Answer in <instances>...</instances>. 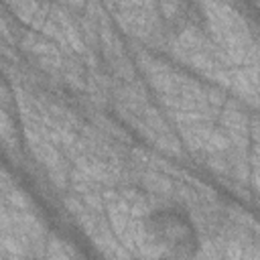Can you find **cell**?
<instances>
[{"label":"cell","instance_id":"obj_1","mask_svg":"<svg viewBox=\"0 0 260 260\" xmlns=\"http://www.w3.org/2000/svg\"><path fill=\"white\" fill-rule=\"evenodd\" d=\"M150 240L162 248L167 260H191L199 248V234L191 215L179 205H158L144 219Z\"/></svg>","mask_w":260,"mask_h":260}]
</instances>
